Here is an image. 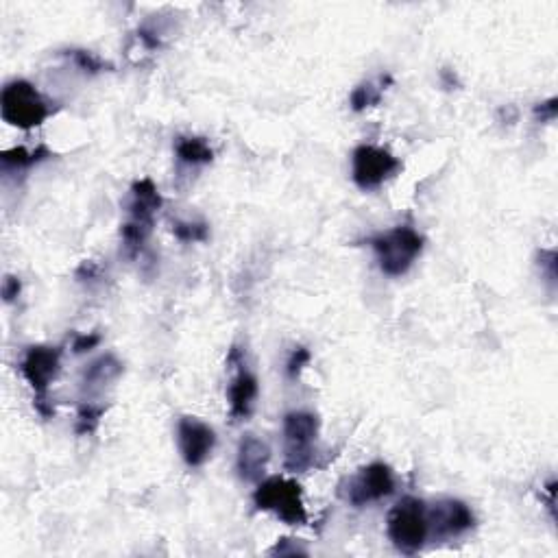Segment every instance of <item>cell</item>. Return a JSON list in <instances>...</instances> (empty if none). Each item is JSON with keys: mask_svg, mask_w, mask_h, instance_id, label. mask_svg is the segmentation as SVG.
<instances>
[{"mask_svg": "<svg viewBox=\"0 0 558 558\" xmlns=\"http://www.w3.org/2000/svg\"><path fill=\"white\" fill-rule=\"evenodd\" d=\"M0 114L11 127L31 131L44 125V120L53 114V109L33 83L16 79L9 81L3 88V94H0Z\"/></svg>", "mask_w": 558, "mask_h": 558, "instance_id": "cell-3", "label": "cell"}, {"mask_svg": "<svg viewBox=\"0 0 558 558\" xmlns=\"http://www.w3.org/2000/svg\"><path fill=\"white\" fill-rule=\"evenodd\" d=\"M99 343H101V334H96V332L79 334L75 338V343H72V351H75V354H86V351L94 349Z\"/></svg>", "mask_w": 558, "mask_h": 558, "instance_id": "cell-22", "label": "cell"}, {"mask_svg": "<svg viewBox=\"0 0 558 558\" xmlns=\"http://www.w3.org/2000/svg\"><path fill=\"white\" fill-rule=\"evenodd\" d=\"M66 55L75 62L79 70L86 72V75H99V72H103L105 68H112L105 59L94 55L92 51H83V48H72V51H66Z\"/></svg>", "mask_w": 558, "mask_h": 558, "instance_id": "cell-19", "label": "cell"}, {"mask_svg": "<svg viewBox=\"0 0 558 558\" xmlns=\"http://www.w3.org/2000/svg\"><path fill=\"white\" fill-rule=\"evenodd\" d=\"M271 460V450L262 439H258L256 434L242 436V441L238 445V456H236V471L240 480L258 484L264 473L266 465Z\"/></svg>", "mask_w": 558, "mask_h": 558, "instance_id": "cell-11", "label": "cell"}, {"mask_svg": "<svg viewBox=\"0 0 558 558\" xmlns=\"http://www.w3.org/2000/svg\"><path fill=\"white\" fill-rule=\"evenodd\" d=\"M319 417L306 410H293L284 417L286 460L284 467L293 473L308 471L314 465V441L319 436Z\"/></svg>", "mask_w": 558, "mask_h": 558, "instance_id": "cell-5", "label": "cell"}, {"mask_svg": "<svg viewBox=\"0 0 558 558\" xmlns=\"http://www.w3.org/2000/svg\"><path fill=\"white\" fill-rule=\"evenodd\" d=\"M382 94H384V88H378L373 81L360 83V86L354 92H351L349 105H351V109H354V112H365V109L380 105Z\"/></svg>", "mask_w": 558, "mask_h": 558, "instance_id": "cell-18", "label": "cell"}, {"mask_svg": "<svg viewBox=\"0 0 558 558\" xmlns=\"http://www.w3.org/2000/svg\"><path fill=\"white\" fill-rule=\"evenodd\" d=\"M423 236L412 227L399 225L369 240L380 262V271L388 277H402L421 256Z\"/></svg>", "mask_w": 558, "mask_h": 558, "instance_id": "cell-4", "label": "cell"}, {"mask_svg": "<svg viewBox=\"0 0 558 558\" xmlns=\"http://www.w3.org/2000/svg\"><path fill=\"white\" fill-rule=\"evenodd\" d=\"M258 393H260L258 378L240 365V371L234 375L232 384L227 388L229 415H232L234 421H245L251 417Z\"/></svg>", "mask_w": 558, "mask_h": 558, "instance_id": "cell-12", "label": "cell"}, {"mask_svg": "<svg viewBox=\"0 0 558 558\" xmlns=\"http://www.w3.org/2000/svg\"><path fill=\"white\" fill-rule=\"evenodd\" d=\"M173 234L181 242H205L210 238V227L205 223H173Z\"/></svg>", "mask_w": 558, "mask_h": 558, "instance_id": "cell-20", "label": "cell"}, {"mask_svg": "<svg viewBox=\"0 0 558 558\" xmlns=\"http://www.w3.org/2000/svg\"><path fill=\"white\" fill-rule=\"evenodd\" d=\"M177 445L188 467H203L216 447V432L199 417H181L177 421Z\"/></svg>", "mask_w": 558, "mask_h": 558, "instance_id": "cell-10", "label": "cell"}, {"mask_svg": "<svg viewBox=\"0 0 558 558\" xmlns=\"http://www.w3.org/2000/svg\"><path fill=\"white\" fill-rule=\"evenodd\" d=\"M473 526H476V515L465 502L454 500V497L439 500L428 508V528L434 541L458 539Z\"/></svg>", "mask_w": 558, "mask_h": 558, "instance_id": "cell-8", "label": "cell"}, {"mask_svg": "<svg viewBox=\"0 0 558 558\" xmlns=\"http://www.w3.org/2000/svg\"><path fill=\"white\" fill-rule=\"evenodd\" d=\"M175 153L179 157V162L188 166H205V164H212L214 160V151L208 144V140L199 136L177 138Z\"/></svg>", "mask_w": 558, "mask_h": 558, "instance_id": "cell-15", "label": "cell"}, {"mask_svg": "<svg viewBox=\"0 0 558 558\" xmlns=\"http://www.w3.org/2000/svg\"><path fill=\"white\" fill-rule=\"evenodd\" d=\"M388 539L402 554H417L430 537L428 506L417 497H402L386 517Z\"/></svg>", "mask_w": 558, "mask_h": 558, "instance_id": "cell-2", "label": "cell"}, {"mask_svg": "<svg viewBox=\"0 0 558 558\" xmlns=\"http://www.w3.org/2000/svg\"><path fill=\"white\" fill-rule=\"evenodd\" d=\"M253 504H256L258 511L273 513L279 521H284L288 526L308 524L303 489L293 478L271 476L266 480H260L256 493H253Z\"/></svg>", "mask_w": 558, "mask_h": 558, "instance_id": "cell-1", "label": "cell"}, {"mask_svg": "<svg viewBox=\"0 0 558 558\" xmlns=\"http://www.w3.org/2000/svg\"><path fill=\"white\" fill-rule=\"evenodd\" d=\"M62 369V349L48 345H33L24 351L20 373L33 388L35 397H46L48 386L55 382Z\"/></svg>", "mask_w": 558, "mask_h": 558, "instance_id": "cell-9", "label": "cell"}, {"mask_svg": "<svg viewBox=\"0 0 558 558\" xmlns=\"http://www.w3.org/2000/svg\"><path fill=\"white\" fill-rule=\"evenodd\" d=\"M20 290H22V284H20V279L18 277H5V282H3V299L9 303V301H14L18 295H20Z\"/></svg>", "mask_w": 558, "mask_h": 558, "instance_id": "cell-23", "label": "cell"}, {"mask_svg": "<svg viewBox=\"0 0 558 558\" xmlns=\"http://www.w3.org/2000/svg\"><path fill=\"white\" fill-rule=\"evenodd\" d=\"M399 168H402V162L391 151L373 147V144H360L351 155V179L365 192L378 190Z\"/></svg>", "mask_w": 558, "mask_h": 558, "instance_id": "cell-7", "label": "cell"}, {"mask_svg": "<svg viewBox=\"0 0 558 558\" xmlns=\"http://www.w3.org/2000/svg\"><path fill=\"white\" fill-rule=\"evenodd\" d=\"M310 360H312V354H310L308 347H295L293 354H290V358L286 362L288 378L290 380H297L299 375H301V371L310 365Z\"/></svg>", "mask_w": 558, "mask_h": 558, "instance_id": "cell-21", "label": "cell"}, {"mask_svg": "<svg viewBox=\"0 0 558 558\" xmlns=\"http://www.w3.org/2000/svg\"><path fill=\"white\" fill-rule=\"evenodd\" d=\"M162 194L153 184V179L144 177L138 179L136 184L131 186V201H129V221L153 227L155 214L162 208Z\"/></svg>", "mask_w": 558, "mask_h": 558, "instance_id": "cell-13", "label": "cell"}, {"mask_svg": "<svg viewBox=\"0 0 558 558\" xmlns=\"http://www.w3.org/2000/svg\"><path fill=\"white\" fill-rule=\"evenodd\" d=\"M120 375H123V362L116 360L112 354H107L99 360H94L86 369V373H83V388L96 391V388H103L105 384L118 380Z\"/></svg>", "mask_w": 558, "mask_h": 558, "instance_id": "cell-14", "label": "cell"}, {"mask_svg": "<svg viewBox=\"0 0 558 558\" xmlns=\"http://www.w3.org/2000/svg\"><path fill=\"white\" fill-rule=\"evenodd\" d=\"M556 112H558L556 99H550V101H545V103H539V105L535 107V114H537L541 120H554V118H556Z\"/></svg>", "mask_w": 558, "mask_h": 558, "instance_id": "cell-24", "label": "cell"}, {"mask_svg": "<svg viewBox=\"0 0 558 558\" xmlns=\"http://www.w3.org/2000/svg\"><path fill=\"white\" fill-rule=\"evenodd\" d=\"M105 406L101 404H92V402H83L77 410V434L81 436H90L101 426V419L105 415Z\"/></svg>", "mask_w": 558, "mask_h": 558, "instance_id": "cell-17", "label": "cell"}, {"mask_svg": "<svg viewBox=\"0 0 558 558\" xmlns=\"http://www.w3.org/2000/svg\"><path fill=\"white\" fill-rule=\"evenodd\" d=\"M48 157H51V151H48L46 147H38L33 151L24 149V147H14L3 153L0 162H3L5 171H29L31 166L48 160Z\"/></svg>", "mask_w": 558, "mask_h": 558, "instance_id": "cell-16", "label": "cell"}, {"mask_svg": "<svg viewBox=\"0 0 558 558\" xmlns=\"http://www.w3.org/2000/svg\"><path fill=\"white\" fill-rule=\"evenodd\" d=\"M395 493L393 469L384 463H371L351 476L341 489L343 500L354 508H365L373 502H382Z\"/></svg>", "mask_w": 558, "mask_h": 558, "instance_id": "cell-6", "label": "cell"}]
</instances>
